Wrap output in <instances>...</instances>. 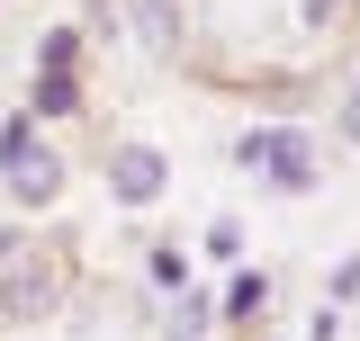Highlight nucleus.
Here are the masks:
<instances>
[{"instance_id":"f257e3e1","label":"nucleus","mask_w":360,"mask_h":341,"mask_svg":"<svg viewBox=\"0 0 360 341\" xmlns=\"http://www.w3.org/2000/svg\"><path fill=\"white\" fill-rule=\"evenodd\" d=\"M72 288V252L63 243H27V234H0V323H45Z\"/></svg>"},{"instance_id":"f03ea898","label":"nucleus","mask_w":360,"mask_h":341,"mask_svg":"<svg viewBox=\"0 0 360 341\" xmlns=\"http://www.w3.org/2000/svg\"><path fill=\"white\" fill-rule=\"evenodd\" d=\"M0 189H9L18 207H54V198H63V153L45 144V126L27 108L0 117Z\"/></svg>"},{"instance_id":"7ed1b4c3","label":"nucleus","mask_w":360,"mask_h":341,"mask_svg":"<svg viewBox=\"0 0 360 341\" xmlns=\"http://www.w3.org/2000/svg\"><path fill=\"white\" fill-rule=\"evenodd\" d=\"M99 180H108V207L144 215V207H162V198H172V153H162V144H144V135H117V144H108V162H99Z\"/></svg>"},{"instance_id":"20e7f679","label":"nucleus","mask_w":360,"mask_h":341,"mask_svg":"<svg viewBox=\"0 0 360 341\" xmlns=\"http://www.w3.org/2000/svg\"><path fill=\"white\" fill-rule=\"evenodd\" d=\"M252 180H262V189H279V198H307L315 180H324V144H315L307 126H270V135H262V162H252Z\"/></svg>"},{"instance_id":"39448f33","label":"nucleus","mask_w":360,"mask_h":341,"mask_svg":"<svg viewBox=\"0 0 360 341\" xmlns=\"http://www.w3.org/2000/svg\"><path fill=\"white\" fill-rule=\"evenodd\" d=\"M270 269H225V288H217V333H234V341H252V333H270Z\"/></svg>"},{"instance_id":"423d86ee","label":"nucleus","mask_w":360,"mask_h":341,"mask_svg":"<svg viewBox=\"0 0 360 341\" xmlns=\"http://www.w3.org/2000/svg\"><path fill=\"white\" fill-rule=\"evenodd\" d=\"M90 99H82V72H37L27 81V117L37 126H63V117H82Z\"/></svg>"},{"instance_id":"0eeeda50","label":"nucleus","mask_w":360,"mask_h":341,"mask_svg":"<svg viewBox=\"0 0 360 341\" xmlns=\"http://www.w3.org/2000/svg\"><path fill=\"white\" fill-rule=\"evenodd\" d=\"M162 333H217V288L189 279V288L172 297V314H162Z\"/></svg>"},{"instance_id":"6e6552de","label":"nucleus","mask_w":360,"mask_h":341,"mask_svg":"<svg viewBox=\"0 0 360 341\" xmlns=\"http://www.w3.org/2000/svg\"><path fill=\"white\" fill-rule=\"evenodd\" d=\"M144 279H153V288H162V297H180V288H189V279H198V260L180 252V243H144Z\"/></svg>"},{"instance_id":"1a4fd4ad","label":"nucleus","mask_w":360,"mask_h":341,"mask_svg":"<svg viewBox=\"0 0 360 341\" xmlns=\"http://www.w3.org/2000/svg\"><path fill=\"white\" fill-rule=\"evenodd\" d=\"M198 260H217V269H243V215H207V234H198Z\"/></svg>"},{"instance_id":"9d476101","label":"nucleus","mask_w":360,"mask_h":341,"mask_svg":"<svg viewBox=\"0 0 360 341\" xmlns=\"http://www.w3.org/2000/svg\"><path fill=\"white\" fill-rule=\"evenodd\" d=\"M37 72H82V27H45L37 36Z\"/></svg>"},{"instance_id":"9b49d317","label":"nucleus","mask_w":360,"mask_h":341,"mask_svg":"<svg viewBox=\"0 0 360 341\" xmlns=\"http://www.w3.org/2000/svg\"><path fill=\"white\" fill-rule=\"evenodd\" d=\"M342 9H352V0H297V18H307L315 36H333V27H342Z\"/></svg>"},{"instance_id":"f8f14e48","label":"nucleus","mask_w":360,"mask_h":341,"mask_svg":"<svg viewBox=\"0 0 360 341\" xmlns=\"http://www.w3.org/2000/svg\"><path fill=\"white\" fill-rule=\"evenodd\" d=\"M307 341H342V305H333V297L307 314Z\"/></svg>"},{"instance_id":"ddd939ff","label":"nucleus","mask_w":360,"mask_h":341,"mask_svg":"<svg viewBox=\"0 0 360 341\" xmlns=\"http://www.w3.org/2000/svg\"><path fill=\"white\" fill-rule=\"evenodd\" d=\"M324 297H333V305H352V297H360V252L342 260V269H333V288H324Z\"/></svg>"},{"instance_id":"4468645a","label":"nucleus","mask_w":360,"mask_h":341,"mask_svg":"<svg viewBox=\"0 0 360 341\" xmlns=\"http://www.w3.org/2000/svg\"><path fill=\"white\" fill-rule=\"evenodd\" d=\"M333 144H360V90L342 99V117H333Z\"/></svg>"},{"instance_id":"2eb2a0df","label":"nucleus","mask_w":360,"mask_h":341,"mask_svg":"<svg viewBox=\"0 0 360 341\" xmlns=\"http://www.w3.org/2000/svg\"><path fill=\"white\" fill-rule=\"evenodd\" d=\"M162 341H217V333H162Z\"/></svg>"},{"instance_id":"dca6fc26","label":"nucleus","mask_w":360,"mask_h":341,"mask_svg":"<svg viewBox=\"0 0 360 341\" xmlns=\"http://www.w3.org/2000/svg\"><path fill=\"white\" fill-rule=\"evenodd\" d=\"M252 341H288V333H252Z\"/></svg>"}]
</instances>
